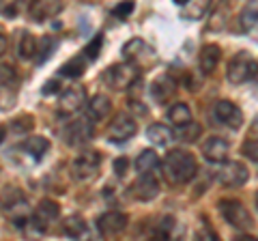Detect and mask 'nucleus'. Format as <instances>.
I'll use <instances>...</instances> for the list:
<instances>
[{
    "label": "nucleus",
    "mask_w": 258,
    "mask_h": 241,
    "mask_svg": "<svg viewBox=\"0 0 258 241\" xmlns=\"http://www.w3.org/2000/svg\"><path fill=\"white\" fill-rule=\"evenodd\" d=\"M161 172L170 186H185L198 172V164L191 153L183 149H172L161 162Z\"/></svg>",
    "instance_id": "f257e3e1"
},
{
    "label": "nucleus",
    "mask_w": 258,
    "mask_h": 241,
    "mask_svg": "<svg viewBox=\"0 0 258 241\" xmlns=\"http://www.w3.org/2000/svg\"><path fill=\"white\" fill-rule=\"evenodd\" d=\"M0 205H3V211L7 213L15 226H26L28 220H30V205L24 192L20 188H13V186H7L3 192H0Z\"/></svg>",
    "instance_id": "f03ea898"
},
{
    "label": "nucleus",
    "mask_w": 258,
    "mask_h": 241,
    "mask_svg": "<svg viewBox=\"0 0 258 241\" xmlns=\"http://www.w3.org/2000/svg\"><path fill=\"white\" fill-rule=\"evenodd\" d=\"M106 84L116 88V91H123V88H132L136 82L140 80V69L136 63H118V65H112L110 69H106L103 74Z\"/></svg>",
    "instance_id": "7ed1b4c3"
},
{
    "label": "nucleus",
    "mask_w": 258,
    "mask_h": 241,
    "mask_svg": "<svg viewBox=\"0 0 258 241\" xmlns=\"http://www.w3.org/2000/svg\"><path fill=\"white\" fill-rule=\"evenodd\" d=\"M220 213L224 215V220L228 222L232 228H237L241 232L252 230V226H254L252 215H249V211L241 200H228V198L220 200Z\"/></svg>",
    "instance_id": "20e7f679"
},
{
    "label": "nucleus",
    "mask_w": 258,
    "mask_h": 241,
    "mask_svg": "<svg viewBox=\"0 0 258 241\" xmlns=\"http://www.w3.org/2000/svg\"><path fill=\"white\" fill-rule=\"evenodd\" d=\"M256 74H258V63L247 52H239L232 56V61L228 63V71H226V76H228L232 84H243L247 80L256 78Z\"/></svg>",
    "instance_id": "39448f33"
},
{
    "label": "nucleus",
    "mask_w": 258,
    "mask_h": 241,
    "mask_svg": "<svg viewBox=\"0 0 258 241\" xmlns=\"http://www.w3.org/2000/svg\"><path fill=\"white\" fill-rule=\"evenodd\" d=\"M101 166V153L99 151H82L78 157L71 162V174L76 181H88L97 176Z\"/></svg>",
    "instance_id": "423d86ee"
},
{
    "label": "nucleus",
    "mask_w": 258,
    "mask_h": 241,
    "mask_svg": "<svg viewBox=\"0 0 258 241\" xmlns=\"http://www.w3.org/2000/svg\"><path fill=\"white\" fill-rule=\"evenodd\" d=\"M95 134V125H93V118L91 116H78L74 120H69L67 125H64L62 130V136L64 140H67V144H71V147H80V144H86L88 140L93 138Z\"/></svg>",
    "instance_id": "0eeeda50"
},
{
    "label": "nucleus",
    "mask_w": 258,
    "mask_h": 241,
    "mask_svg": "<svg viewBox=\"0 0 258 241\" xmlns=\"http://www.w3.org/2000/svg\"><path fill=\"white\" fill-rule=\"evenodd\" d=\"M86 101H88L86 88L80 84H74V86H69L67 91H62V95L58 97V112L62 116H74L86 106Z\"/></svg>",
    "instance_id": "6e6552de"
},
{
    "label": "nucleus",
    "mask_w": 258,
    "mask_h": 241,
    "mask_svg": "<svg viewBox=\"0 0 258 241\" xmlns=\"http://www.w3.org/2000/svg\"><path fill=\"white\" fill-rule=\"evenodd\" d=\"M213 114L217 118V123L230 127V130H239V127L243 125V112H241V108L237 103H232L228 99L217 101L215 108H213Z\"/></svg>",
    "instance_id": "1a4fd4ad"
},
{
    "label": "nucleus",
    "mask_w": 258,
    "mask_h": 241,
    "mask_svg": "<svg viewBox=\"0 0 258 241\" xmlns=\"http://www.w3.org/2000/svg\"><path fill=\"white\" fill-rule=\"evenodd\" d=\"M247 168L241 162H224L222 168L217 170V181L224 188H241L247 181Z\"/></svg>",
    "instance_id": "9d476101"
},
{
    "label": "nucleus",
    "mask_w": 258,
    "mask_h": 241,
    "mask_svg": "<svg viewBox=\"0 0 258 241\" xmlns=\"http://www.w3.org/2000/svg\"><path fill=\"white\" fill-rule=\"evenodd\" d=\"M58 215H60V207L56 205L54 200H41L39 207L35 209V213L30 215V220H32V226H35L39 232H45L56 220H58Z\"/></svg>",
    "instance_id": "9b49d317"
},
{
    "label": "nucleus",
    "mask_w": 258,
    "mask_h": 241,
    "mask_svg": "<svg viewBox=\"0 0 258 241\" xmlns=\"http://www.w3.org/2000/svg\"><path fill=\"white\" fill-rule=\"evenodd\" d=\"M138 132V123L132 114H116V118L112 120L110 130H108V138L110 142H125L129 138H134Z\"/></svg>",
    "instance_id": "f8f14e48"
},
{
    "label": "nucleus",
    "mask_w": 258,
    "mask_h": 241,
    "mask_svg": "<svg viewBox=\"0 0 258 241\" xmlns=\"http://www.w3.org/2000/svg\"><path fill=\"white\" fill-rule=\"evenodd\" d=\"M127 228V215L120 211H106L97 220V230L101 237H118Z\"/></svg>",
    "instance_id": "ddd939ff"
},
{
    "label": "nucleus",
    "mask_w": 258,
    "mask_h": 241,
    "mask_svg": "<svg viewBox=\"0 0 258 241\" xmlns=\"http://www.w3.org/2000/svg\"><path fill=\"white\" fill-rule=\"evenodd\" d=\"M60 11L62 0H30L28 3V15L39 24L54 20Z\"/></svg>",
    "instance_id": "4468645a"
},
{
    "label": "nucleus",
    "mask_w": 258,
    "mask_h": 241,
    "mask_svg": "<svg viewBox=\"0 0 258 241\" xmlns=\"http://www.w3.org/2000/svg\"><path fill=\"white\" fill-rule=\"evenodd\" d=\"M129 192H132V196H134L136 200L149 203V200H153V198L159 194V183H157V179H155V176H153L151 172H140L138 179L132 183Z\"/></svg>",
    "instance_id": "2eb2a0df"
},
{
    "label": "nucleus",
    "mask_w": 258,
    "mask_h": 241,
    "mask_svg": "<svg viewBox=\"0 0 258 241\" xmlns=\"http://www.w3.org/2000/svg\"><path fill=\"white\" fill-rule=\"evenodd\" d=\"M228 153H230V144L224 138H220V136H211V138H207L203 144V155L207 162H211V164L228 162Z\"/></svg>",
    "instance_id": "dca6fc26"
},
{
    "label": "nucleus",
    "mask_w": 258,
    "mask_h": 241,
    "mask_svg": "<svg viewBox=\"0 0 258 241\" xmlns=\"http://www.w3.org/2000/svg\"><path fill=\"white\" fill-rule=\"evenodd\" d=\"M15 50L22 61H30L35 58L39 52V41L35 39V35L28 33V30H18V37H15Z\"/></svg>",
    "instance_id": "f3484780"
},
{
    "label": "nucleus",
    "mask_w": 258,
    "mask_h": 241,
    "mask_svg": "<svg viewBox=\"0 0 258 241\" xmlns=\"http://www.w3.org/2000/svg\"><path fill=\"white\" fill-rule=\"evenodd\" d=\"M123 56L127 61L132 63H144V61H153L155 58V54H153V50L142 41V39H132V41H127L123 45Z\"/></svg>",
    "instance_id": "a211bd4d"
},
{
    "label": "nucleus",
    "mask_w": 258,
    "mask_h": 241,
    "mask_svg": "<svg viewBox=\"0 0 258 241\" xmlns=\"http://www.w3.org/2000/svg\"><path fill=\"white\" fill-rule=\"evenodd\" d=\"M220 58H222V50L220 45L215 43H207L203 50H200V56H198V63H200V71L205 76H211L213 71L220 65Z\"/></svg>",
    "instance_id": "6ab92c4d"
},
{
    "label": "nucleus",
    "mask_w": 258,
    "mask_h": 241,
    "mask_svg": "<svg viewBox=\"0 0 258 241\" xmlns=\"http://www.w3.org/2000/svg\"><path fill=\"white\" fill-rule=\"evenodd\" d=\"M20 149L39 162V159H43L45 153L50 151V140L43 138V136H28V138L20 144Z\"/></svg>",
    "instance_id": "aec40b11"
},
{
    "label": "nucleus",
    "mask_w": 258,
    "mask_h": 241,
    "mask_svg": "<svg viewBox=\"0 0 258 241\" xmlns=\"http://www.w3.org/2000/svg\"><path fill=\"white\" fill-rule=\"evenodd\" d=\"M174 91H176V82L168 76H161L151 84V95L157 103H166L174 95Z\"/></svg>",
    "instance_id": "412c9836"
},
{
    "label": "nucleus",
    "mask_w": 258,
    "mask_h": 241,
    "mask_svg": "<svg viewBox=\"0 0 258 241\" xmlns=\"http://www.w3.org/2000/svg\"><path fill=\"white\" fill-rule=\"evenodd\" d=\"M112 112V103L106 95H95V97L88 101V116L93 120H103L108 118Z\"/></svg>",
    "instance_id": "4be33fe9"
},
{
    "label": "nucleus",
    "mask_w": 258,
    "mask_h": 241,
    "mask_svg": "<svg viewBox=\"0 0 258 241\" xmlns=\"http://www.w3.org/2000/svg\"><path fill=\"white\" fill-rule=\"evenodd\" d=\"M239 26L245 33L258 26V0H247L245 3V7L239 13Z\"/></svg>",
    "instance_id": "5701e85b"
},
{
    "label": "nucleus",
    "mask_w": 258,
    "mask_h": 241,
    "mask_svg": "<svg viewBox=\"0 0 258 241\" xmlns=\"http://www.w3.org/2000/svg\"><path fill=\"white\" fill-rule=\"evenodd\" d=\"M147 138L153 144H157V147H166V144H170V140L174 138V134H172L170 127L164 125V123H153L147 130Z\"/></svg>",
    "instance_id": "b1692460"
},
{
    "label": "nucleus",
    "mask_w": 258,
    "mask_h": 241,
    "mask_svg": "<svg viewBox=\"0 0 258 241\" xmlns=\"http://www.w3.org/2000/svg\"><path fill=\"white\" fill-rule=\"evenodd\" d=\"M168 120L179 130V127H185L191 123V110L187 103H174V106H170V110H168Z\"/></svg>",
    "instance_id": "393cba45"
},
{
    "label": "nucleus",
    "mask_w": 258,
    "mask_h": 241,
    "mask_svg": "<svg viewBox=\"0 0 258 241\" xmlns=\"http://www.w3.org/2000/svg\"><path fill=\"white\" fill-rule=\"evenodd\" d=\"M211 3L213 0H187V3L183 5V13L181 15L185 20H200L209 11Z\"/></svg>",
    "instance_id": "a878e982"
},
{
    "label": "nucleus",
    "mask_w": 258,
    "mask_h": 241,
    "mask_svg": "<svg viewBox=\"0 0 258 241\" xmlns=\"http://www.w3.org/2000/svg\"><path fill=\"white\" fill-rule=\"evenodd\" d=\"M88 56L82 54V56H74L71 61L64 63V67L60 69V76H67V78H80L86 71V65H88Z\"/></svg>",
    "instance_id": "bb28decb"
},
{
    "label": "nucleus",
    "mask_w": 258,
    "mask_h": 241,
    "mask_svg": "<svg viewBox=\"0 0 258 241\" xmlns=\"http://www.w3.org/2000/svg\"><path fill=\"white\" fill-rule=\"evenodd\" d=\"M134 166H136V170L138 172H153L159 166V157H157V153L153 149H144L142 153L136 157Z\"/></svg>",
    "instance_id": "cd10ccee"
},
{
    "label": "nucleus",
    "mask_w": 258,
    "mask_h": 241,
    "mask_svg": "<svg viewBox=\"0 0 258 241\" xmlns=\"http://www.w3.org/2000/svg\"><path fill=\"white\" fill-rule=\"evenodd\" d=\"M62 232H64L67 237H74V239L82 237L84 232H86V222H84V218H82V215H69V218H64V222H62Z\"/></svg>",
    "instance_id": "c85d7f7f"
},
{
    "label": "nucleus",
    "mask_w": 258,
    "mask_h": 241,
    "mask_svg": "<svg viewBox=\"0 0 258 241\" xmlns=\"http://www.w3.org/2000/svg\"><path fill=\"white\" fill-rule=\"evenodd\" d=\"M24 9V0H0V15H5V18H18Z\"/></svg>",
    "instance_id": "c756f323"
},
{
    "label": "nucleus",
    "mask_w": 258,
    "mask_h": 241,
    "mask_svg": "<svg viewBox=\"0 0 258 241\" xmlns=\"http://www.w3.org/2000/svg\"><path fill=\"white\" fill-rule=\"evenodd\" d=\"M15 82H18V71H15V67L9 65V63H3V65H0V84L13 86Z\"/></svg>",
    "instance_id": "7c9ffc66"
},
{
    "label": "nucleus",
    "mask_w": 258,
    "mask_h": 241,
    "mask_svg": "<svg viewBox=\"0 0 258 241\" xmlns=\"http://www.w3.org/2000/svg\"><path fill=\"white\" fill-rule=\"evenodd\" d=\"M54 47H56V39H52V37H43L41 45H39V52H37V63H43V61L50 58L52 52H54Z\"/></svg>",
    "instance_id": "2f4dec72"
},
{
    "label": "nucleus",
    "mask_w": 258,
    "mask_h": 241,
    "mask_svg": "<svg viewBox=\"0 0 258 241\" xmlns=\"http://www.w3.org/2000/svg\"><path fill=\"white\" fill-rule=\"evenodd\" d=\"M241 151H243V155H245L247 159H252V162H258V136L249 134V138L243 142Z\"/></svg>",
    "instance_id": "473e14b6"
},
{
    "label": "nucleus",
    "mask_w": 258,
    "mask_h": 241,
    "mask_svg": "<svg viewBox=\"0 0 258 241\" xmlns=\"http://www.w3.org/2000/svg\"><path fill=\"white\" fill-rule=\"evenodd\" d=\"M134 7H136L134 0H123V3H118L114 9H112V15H114L116 20H127L129 15H132Z\"/></svg>",
    "instance_id": "72a5a7b5"
},
{
    "label": "nucleus",
    "mask_w": 258,
    "mask_h": 241,
    "mask_svg": "<svg viewBox=\"0 0 258 241\" xmlns=\"http://www.w3.org/2000/svg\"><path fill=\"white\" fill-rule=\"evenodd\" d=\"M32 125H35V123H32V116H18V118H15L13 120V125H11V130L13 132H18V134H26V132H30L32 130Z\"/></svg>",
    "instance_id": "f704fd0d"
},
{
    "label": "nucleus",
    "mask_w": 258,
    "mask_h": 241,
    "mask_svg": "<svg viewBox=\"0 0 258 241\" xmlns=\"http://www.w3.org/2000/svg\"><path fill=\"white\" fill-rule=\"evenodd\" d=\"M99 50H101V37H95L93 41L84 47V54H86L91 61H95L97 56H99Z\"/></svg>",
    "instance_id": "c9c22d12"
},
{
    "label": "nucleus",
    "mask_w": 258,
    "mask_h": 241,
    "mask_svg": "<svg viewBox=\"0 0 258 241\" xmlns=\"http://www.w3.org/2000/svg\"><path fill=\"white\" fill-rule=\"evenodd\" d=\"M179 134H183V140H194L196 136L200 134V125H196L191 120L189 125H185V127H179Z\"/></svg>",
    "instance_id": "e433bc0d"
},
{
    "label": "nucleus",
    "mask_w": 258,
    "mask_h": 241,
    "mask_svg": "<svg viewBox=\"0 0 258 241\" xmlns=\"http://www.w3.org/2000/svg\"><path fill=\"white\" fill-rule=\"evenodd\" d=\"M127 170H129V159H125V157L114 159V172H116V176H125Z\"/></svg>",
    "instance_id": "4c0bfd02"
},
{
    "label": "nucleus",
    "mask_w": 258,
    "mask_h": 241,
    "mask_svg": "<svg viewBox=\"0 0 258 241\" xmlns=\"http://www.w3.org/2000/svg\"><path fill=\"white\" fill-rule=\"evenodd\" d=\"M7 45H9V41H7L5 33H3V30H0V56H3V54L7 52Z\"/></svg>",
    "instance_id": "58836bf2"
},
{
    "label": "nucleus",
    "mask_w": 258,
    "mask_h": 241,
    "mask_svg": "<svg viewBox=\"0 0 258 241\" xmlns=\"http://www.w3.org/2000/svg\"><path fill=\"white\" fill-rule=\"evenodd\" d=\"M5 136H7V130H5V127H3V125H0V142H3V140H5Z\"/></svg>",
    "instance_id": "ea45409f"
},
{
    "label": "nucleus",
    "mask_w": 258,
    "mask_h": 241,
    "mask_svg": "<svg viewBox=\"0 0 258 241\" xmlns=\"http://www.w3.org/2000/svg\"><path fill=\"white\" fill-rule=\"evenodd\" d=\"M174 3H176V5H185V3H187V0H174Z\"/></svg>",
    "instance_id": "a19ab883"
},
{
    "label": "nucleus",
    "mask_w": 258,
    "mask_h": 241,
    "mask_svg": "<svg viewBox=\"0 0 258 241\" xmlns=\"http://www.w3.org/2000/svg\"><path fill=\"white\" fill-rule=\"evenodd\" d=\"M256 205H258V194H256Z\"/></svg>",
    "instance_id": "79ce46f5"
}]
</instances>
